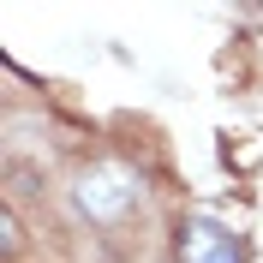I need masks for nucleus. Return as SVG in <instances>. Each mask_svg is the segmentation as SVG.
Masks as SVG:
<instances>
[{
  "label": "nucleus",
  "instance_id": "f257e3e1",
  "mask_svg": "<svg viewBox=\"0 0 263 263\" xmlns=\"http://www.w3.org/2000/svg\"><path fill=\"white\" fill-rule=\"evenodd\" d=\"M72 197H78V210L90 215V221H120V215L138 203V180H132L120 162H102V167H90L78 180Z\"/></svg>",
  "mask_w": 263,
  "mask_h": 263
},
{
  "label": "nucleus",
  "instance_id": "f03ea898",
  "mask_svg": "<svg viewBox=\"0 0 263 263\" xmlns=\"http://www.w3.org/2000/svg\"><path fill=\"white\" fill-rule=\"evenodd\" d=\"M180 257L185 263H239V239H233L221 221H185L180 228Z\"/></svg>",
  "mask_w": 263,
  "mask_h": 263
}]
</instances>
